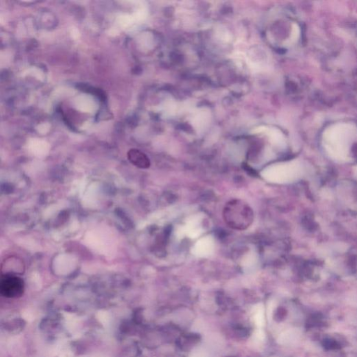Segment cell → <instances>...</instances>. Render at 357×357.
<instances>
[{
	"instance_id": "obj_10",
	"label": "cell",
	"mask_w": 357,
	"mask_h": 357,
	"mask_svg": "<svg viewBox=\"0 0 357 357\" xmlns=\"http://www.w3.org/2000/svg\"><path fill=\"white\" fill-rule=\"evenodd\" d=\"M255 336H256L257 339L263 340L264 338V332H263V331L261 330V329H258V330L255 332Z\"/></svg>"
},
{
	"instance_id": "obj_2",
	"label": "cell",
	"mask_w": 357,
	"mask_h": 357,
	"mask_svg": "<svg viewBox=\"0 0 357 357\" xmlns=\"http://www.w3.org/2000/svg\"><path fill=\"white\" fill-rule=\"evenodd\" d=\"M303 167L299 162L292 161L277 163L266 167L262 172L265 180L273 183L286 184L296 181L303 174Z\"/></svg>"
},
{
	"instance_id": "obj_4",
	"label": "cell",
	"mask_w": 357,
	"mask_h": 357,
	"mask_svg": "<svg viewBox=\"0 0 357 357\" xmlns=\"http://www.w3.org/2000/svg\"><path fill=\"white\" fill-rule=\"evenodd\" d=\"M2 275H14L23 273L25 264L19 257L11 256L7 257L2 263Z\"/></svg>"
},
{
	"instance_id": "obj_7",
	"label": "cell",
	"mask_w": 357,
	"mask_h": 357,
	"mask_svg": "<svg viewBox=\"0 0 357 357\" xmlns=\"http://www.w3.org/2000/svg\"><path fill=\"white\" fill-rule=\"evenodd\" d=\"M127 156H128V161L132 165L141 168H146L150 164L146 156L139 150H130L128 151Z\"/></svg>"
},
{
	"instance_id": "obj_5",
	"label": "cell",
	"mask_w": 357,
	"mask_h": 357,
	"mask_svg": "<svg viewBox=\"0 0 357 357\" xmlns=\"http://www.w3.org/2000/svg\"><path fill=\"white\" fill-rule=\"evenodd\" d=\"M214 248L212 237L207 236L198 241L193 248V253L198 257H206L210 255Z\"/></svg>"
},
{
	"instance_id": "obj_3",
	"label": "cell",
	"mask_w": 357,
	"mask_h": 357,
	"mask_svg": "<svg viewBox=\"0 0 357 357\" xmlns=\"http://www.w3.org/2000/svg\"><path fill=\"white\" fill-rule=\"evenodd\" d=\"M23 280L17 276L2 275L0 292L7 297H17L23 294Z\"/></svg>"
},
{
	"instance_id": "obj_8",
	"label": "cell",
	"mask_w": 357,
	"mask_h": 357,
	"mask_svg": "<svg viewBox=\"0 0 357 357\" xmlns=\"http://www.w3.org/2000/svg\"><path fill=\"white\" fill-rule=\"evenodd\" d=\"M255 322L257 327H262L264 324V310L262 307H259L255 314Z\"/></svg>"
},
{
	"instance_id": "obj_9",
	"label": "cell",
	"mask_w": 357,
	"mask_h": 357,
	"mask_svg": "<svg viewBox=\"0 0 357 357\" xmlns=\"http://www.w3.org/2000/svg\"><path fill=\"white\" fill-rule=\"evenodd\" d=\"M191 357H211L209 353L202 347L195 349L191 353Z\"/></svg>"
},
{
	"instance_id": "obj_1",
	"label": "cell",
	"mask_w": 357,
	"mask_h": 357,
	"mask_svg": "<svg viewBox=\"0 0 357 357\" xmlns=\"http://www.w3.org/2000/svg\"><path fill=\"white\" fill-rule=\"evenodd\" d=\"M356 134V127L350 123L331 125L326 128L323 133V142L326 152L335 161H347Z\"/></svg>"
},
{
	"instance_id": "obj_6",
	"label": "cell",
	"mask_w": 357,
	"mask_h": 357,
	"mask_svg": "<svg viewBox=\"0 0 357 357\" xmlns=\"http://www.w3.org/2000/svg\"><path fill=\"white\" fill-rule=\"evenodd\" d=\"M255 132H265L266 135L270 138V141L273 144L277 146L283 147L285 145V136L281 130L275 128H268V127H259L256 130H254Z\"/></svg>"
}]
</instances>
